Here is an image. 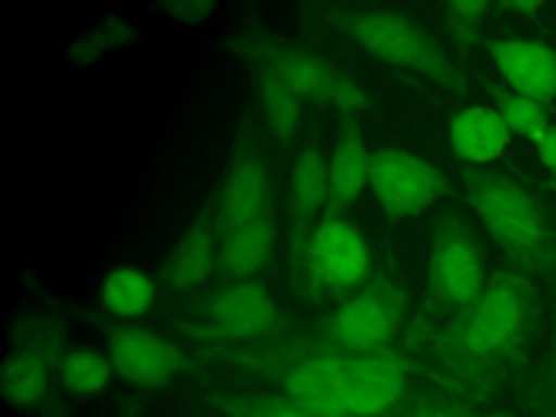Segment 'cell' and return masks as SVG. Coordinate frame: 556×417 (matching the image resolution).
I'll list each match as a JSON object with an SVG mask.
<instances>
[{
    "label": "cell",
    "instance_id": "cell-25",
    "mask_svg": "<svg viewBox=\"0 0 556 417\" xmlns=\"http://www.w3.org/2000/svg\"><path fill=\"white\" fill-rule=\"evenodd\" d=\"M532 404L539 417H556V324L552 326L534 367Z\"/></svg>",
    "mask_w": 556,
    "mask_h": 417
},
{
    "label": "cell",
    "instance_id": "cell-3",
    "mask_svg": "<svg viewBox=\"0 0 556 417\" xmlns=\"http://www.w3.org/2000/svg\"><path fill=\"white\" fill-rule=\"evenodd\" d=\"M285 389L291 400L328 417H371L402 397L406 374L389 354L328 352L293 367Z\"/></svg>",
    "mask_w": 556,
    "mask_h": 417
},
{
    "label": "cell",
    "instance_id": "cell-12",
    "mask_svg": "<svg viewBox=\"0 0 556 417\" xmlns=\"http://www.w3.org/2000/svg\"><path fill=\"white\" fill-rule=\"evenodd\" d=\"M208 337L258 339L276 330L278 308L265 285L258 280H237L213 295L206 306Z\"/></svg>",
    "mask_w": 556,
    "mask_h": 417
},
{
    "label": "cell",
    "instance_id": "cell-8",
    "mask_svg": "<svg viewBox=\"0 0 556 417\" xmlns=\"http://www.w3.org/2000/svg\"><path fill=\"white\" fill-rule=\"evenodd\" d=\"M369 189L389 217L406 219L437 204L450 191V182L421 154L384 146L371 152Z\"/></svg>",
    "mask_w": 556,
    "mask_h": 417
},
{
    "label": "cell",
    "instance_id": "cell-6",
    "mask_svg": "<svg viewBox=\"0 0 556 417\" xmlns=\"http://www.w3.org/2000/svg\"><path fill=\"white\" fill-rule=\"evenodd\" d=\"M239 52L248 63H258L276 74L300 100L334 106L343 115H354L367 104V96L354 78L311 50L271 37H245Z\"/></svg>",
    "mask_w": 556,
    "mask_h": 417
},
{
    "label": "cell",
    "instance_id": "cell-31",
    "mask_svg": "<svg viewBox=\"0 0 556 417\" xmlns=\"http://www.w3.org/2000/svg\"><path fill=\"white\" fill-rule=\"evenodd\" d=\"M410 417H493L458 402H426Z\"/></svg>",
    "mask_w": 556,
    "mask_h": 417
},
{
    "label": "cell",
    "instance_id": "cell-9",
    "mask_svg": "<svg viewBox=\"0 0 556 417\" xmlns=\"http://www.w3.org/2000/svg\"><path fill=\"white\" fill-rule=\"evenodd\" d=\"M269 208V169L256 137L243 130L230 152L226 174L215 193V222L219 237L241 228Z\"/></svg>",
    "mask_w": 556,
    "mask_h": 417
},
{
    "label": "cell",
    "instance_id": "cell-17",
    "mask_svg": "<svg viewBox=\"0 0 556 417\" xmlns=\"http://www.w3.org/2000/svg\"><path fill=\"white\" fill-rule=\"evenodd\" d=\"M274 245H276V228L267 213L219 237L217 267L232 282L254 280V276L261 274L271 261Z\"/></svg>",
    "mask_w": 556,
    "mask_h": 417
},
{
    "label": "cell",
    "instance_id": "cell-1",
    "mask_svg": "<svg viewBox=\"0 0 556 417\" xmlns=\"http://www.w3.org/2000/svg\"><path fill=\"white\" fill-rule=\"evenodd\" d=\"M543 302L536 285L517 271H495L482 293L450 317L432 348L441 367L465 389L491 393L526 361L541 334Z\"/></svg>",
    "mask_w": 556,
    "mask_h": 417
},
{
    "label": "cell",
    "instance_id": "cell-4",
    "mask_svg": "<svg viewBox=\"0 0 556 417\" xmlns=\"http://www.w3.org/2000/svg\"><path fill=\"white\" fill-rule=\"evenodd\" d=\"M324 17L374 59L428 76L454 93H467L465 74L413 17L387 7H330Z\"/></svg>",
    "mask_w": 556,
    "mask_h": 417
},
{
    "label": "cell",
    "instance_id": "cell-24",
    "mask_svg": "<svg viewBox=\"0 0 556 417\" xmlns=\"http://www.w3.org/2000/svg\"><path fill=\"white\" fill-rule=\"evenodd\" d=\"M484 85L493 98L497 113L504 117V122L510 126V130L517 132L519 137L528 139L530 143H536L552 128L549 111L545 104L530 100L513 89L500 87L491 80H486Z\"/></svg>",
    "mask_w": 556,
    "mask_h": 417
},
{
    "label": "cell",
    "instance_id": "cell-18",
    "mask_svg": "<svg viewBox=\"0 0 556 417\" xmlns=\"http://www.w3.org/2000/svg\"><path fill=\"white\" fill-rule=\"evenodd\" d=\"M98 300L104 311L119 319L143 317L156 300V282L150 274L132 265H119L106 271L100 282Z\"/></svg>",
    "mask_w": 556,
    "mask_h": 417
},
{
    "label": "cell",
    "instance_id": "cell-10",
    "mask_svg": "<svg viewBox=\"0 0 556 417\" xmlns=\"http://www.w3.org/2000/svg\"><path fill=\"white\" fill-rule=\"evenodd\" d=\"M308 267L332 291H358L371 280V250L354 224L328 215L308 239Z\"/></svg>",
    "mask_w": 556,
    "mask_h": 417
},
{
    "label": "cell",
    "instance_id": "cell-33",
    "mask_svg": "<svg viewBox=\"0 0 556 417\" xmlns=\"http://www.w3.org/2000/svg\"><path fill=\"white\" fill-rule=\"evenodd\" d=\"M541 7H545V4L536 2V0H517V2H500V4H495V9H500V11L519 13L523 17H532Z\"/></svg>",
    "mask_w": 556,
    "mask_h": 417
},
{
    "label": "cell",
    "instance_id": "cell-21",
    "mask_svg": "<svg viewBox=\"0 0 556 417\" xmlns=\"http://www.w3.org/2000/svg\"><path fill=\"white\" fill-rule=\"evenodd\" d=\"M50 367L39 356L11 350L0 367L2 397L13 408L37 406L50 387Z\"/></svg>",
    "mask_w": 556,
    "mask_h": 417
},
{
    "label": "cell",
    "instance_id": "cell-13",
    "mask_svg": "<svg viewBox=\"0 0 556 417\" xmlns=\"http://www.w3.org/2000/svg\"><path fill=\"white\" fill-rule=\"evenodd\" d=\"M219 230L215 222V198L180 232L163 258L159 278L172 291H187L206 280L217 265Z\"/></svg>",
    "mask_w": 556,
    "mask_h": 417
},
{
    "label": "cell",
    "instance_id": "cell-22",
    "mask_svg": "<svg viewBox=\"0 0 556 417\" xmlns=\"http://www.w3.org/2000/svg\"><path fill=\"white\" fill-rule=\"evenodd\" d=\"M11 350L39 356L56 369L59 361L70 352V330L63 319L54 315H22L9 330Z\"/></svg>",
    "mask_w": 556,
    "mask_h": 417
},
{
    "label": "cell",
    "instance_id": "cell-14",
    "mask_svg": "<svg viewBox=\"0 0 556 417\" xmlns=\"http://www.w3.org/2000/svg\"><path fill=\"white\" fill-rule=\"evenodd\" d=\"M491 59L508 87L541 104L556 100V50L532 39H500Z\"/></svg>",
    "mask_w": 556,
    "mask_h": 417
},
{
    "label": "cell",
    "instance_id": "cell-7",
    "mask_svg": "<svg viewBox=\"0 0 556 417\" xmlns=\"http://www.w3.org/2000/svg\"><path fill=\"white\" fill-rule=\"evenodd\" d=\"M404 315L406 291L393 278L378 274L332 313L324 334L339 354H387Z\"/></svg>",
    "mask_w": 556,
    "mask_h": 417
},
{
    "label": "cell",
    "instance_id": "cell-29",
    "mask_svg": "<svg viewBox=\"0 0 556 417\" xmlns=\"http://www.w3.org/2000/svg\"><path fill=\"white\" fill-rule=\"evenodd\" d=\"M156 11H161L165 17L174 20V22H182V24H200L206 17H211V13L215 11V2H204V0H167L154 7Z\"/></svg>",
    "mask_w": 556,
    "mask_h": 417
},
{
    "label": "cell",
    "instance_id": "cell-19",
    "mask_svg": "<svg viewBox=\"0 0 556 417\" xmlns=\"http://www.w3.org/2000/svg\"><path fill=\"white\" fill-rule=\"evenodd\" d=\"M250 67L261 119L274 139L287 143L300 122V98L267 67L258 63H250Z\"/></svg>",
    "mask_w": 556,
    "mask_h": 417
},
{
    "label": "cell",
    "instance_id": "cell-20",
    "mask_svg": "<svg viewBox=\"0 0 556 417\" xmlns=\"http://www.w3.org/2000/svg\"><path fill=\"white\" fill-rule=\"evenodd\" d=\"M330 180L328 159L317 146H306L298 152L289 176V206L300 219L313 217L328 206Z\"/></svg>",
    "mask_w": 556,
    "mask_h": 417
},
{
    "label": "cell",
    "instance_id": "cell-5",
    "mask_svg": "<svg viewBox=\"0 0 556 417\" xmlns=\"http://www.w3.org/2000/svg\"><path fill=\"white\" fill-rule=\"evenodd\" d=\"M489 276L482 241L476 230L454 213H439L432 226L426 293L432 311L454 317L484 289Z\"/></svg>",
    "mask_w": 556,
    "mask_h": 417
},
{
    "label": "cell",
    "instance_id": "cell-27",
    "mask_svg": "<svg viewBox=\"0 0 556 417\" xmlns=\"http://www.w3.org/2000/svg\"><path fill=\"white\" fill-rule=\"evenodd\" d=\"M491 9L484 0H456L443 4L447 26L456 41L460 43H476L480 37V24Z\"/></svg>",
    "mask_w": 556,
    "mask_h": 417
},
{
    "label": "cell",
    "instance_id": "cell-30",
    "mask_svg": "<svg viewBox=\"0 0 556 417\" xmlns=\"http://www.w3.org/2000/svg\"><path fill=\"white\" fill-rule=\"evenodd\" d=\"M100 28L111 46V50H119V48H130L137 43L139 39V30L135 28V24L130 20H126L124 15H104L100 22Z\"/></svg>",
    "mask_w": 556,
    "mask_h": 417
},
{
    "label": "cell",
    "instance_id": "cell-11",
    "mask_svg": "<svg viewBox=\"0 0 556 417\" xmlns=\"http://www.w3.org/2000/svg\"><path fill=\"white\" fill-rule=\"evenodd\" d=\"M106 356L113 371L135 387H159L187 367L185 354L163 334L141 326H111Z\"/></svg>",
    "mask_w": 556,
    "mask_h": 417
},
{
    "label": "cell",
    "instance_id": "cell-2",
    "mask_svg": "<svg viewBox=\"0 0 556 417\" xmlns=\"http://www.w3.org/2000/svg\"><path fill=\"white\" fill-rule=\"evenodd\" d=\"M471 208L504 252L513 271L556 280V219L521 180L495 167H463Z\"/></svg>",
    "mask_w": 556,
    "mask_h": 417
},
{
    "label": "cell",
    "instance_id": "cell-32",
    "mask_svg": "<svg viewBox=\"0 0 556 417\" xmlns=\"http://www.w3.org/2000/svg\"><path fill=\"white\" fill-rule=\"evenodd\" d=\"M539 161L543 163V167L549 172L552 176V185L556 187V126L552 124V128L543 135L541 141L534 143Z\"/></svg>",
    "mask_w": 556,
    "mask_h": 417
},
{
    "label": "cell",
    "instance_id": "cell-26",
    "mask_svg": "<svg viewBox=\"0 0 556 417\" xmlns=\"http://www.w3.org/2000/svg\"><path fill=\"white\" fill-rule=\"evenodd\" d=\"M228 413L232 417H328L306 408L304 404L287 397H230Z\"/></svg>",
    "mask_w": 556,
    "mask_h": 417
},
{
    "label": "cell",
    "instance_id": "cell-23",
    "mask_svg": "<svg viewBox=\"0 0 556 417\" xmlns=\"http://www.w3.org/2000/svg\"><path fill=\"white\" fill-rule=\"evenodd\" d=\"M54 371L59 384L74 397H91L102 393L115 374L109 356L91 348L70 350L59 361Z\"/></svg>",
    "mask_w": 556,
    "mask_h": 417
},
{
    "label": "cell",
    "instance_id": "cell-16",
    "mask_svg": "<svg viewBox=\"0 0 556 417\" xmlns=\"http://www.w3.org/2000/svg\"><path fill=\"white\" fill-rule=\"evenodd\" d=\"M513 141V130L495 106L471 104L450 122V146L467 167H489Z\"/></svg>",
    "mask_w": 556,
    "mask_h": 417
},
{
    "label": "cell",
    "instance_id": "cell-28",
    "mask_svg": "<svg viewBox=\"0 0 556 417\" xmlns=\"http://www.w3.org/2000/svg\"><path fill=\"white\" fill-rule=\"evenodd\" d=\"M106 52H111V46L98 24V26H91V28L78 33L72 39V43L67 46L65 56L74 67H89V65L98 63Z\"/></svg>",
    "mask_w": 556,
    "mask_h": 417
},
{
    "label": "cell",
    "instance_id": "cell-15",
    "mask_svg": "<svg viewBox=\"0 0 556 417\" xmlns=\"http://www.w3.org/2000/svg\"><path fill=\"white\" fill-rule=\"evenodd\" d=\"M371 152L365 143V135L356 115H343L332 152L328 156V215L337 217L341 211L352 206L369 185Z\"/></svg>",
    "mask_w": 556,
    "mask_h": 417
}]
</instances>
